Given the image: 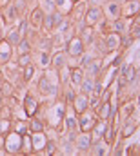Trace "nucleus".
<instances>
[{
    "instance_id": "nucleus-1",
    "label": "nucleus",
    "mask_w": 140,
    "mask_h": 156,
    "mask_svg": "<svg viewBox=\"0 0 140 156\" xmlns=\"http://www.w3.org/2000/svg\"><path fill=\"white\" fill-rule=\"evenodd\" d=\"M84 51H86V44L82 42L80 37H71V38L68 40V44H66V55H68V56L78 58V56L84 55Z\"/></svg>"
},
{
    "instance_id": "nucleus-2",
    "label": "nucleus",
    "mask_w": 140,
    "mask_h": 156,
    "mask_svg": "<svg viewBox=\"0 0 140 156\" xmlns=\"http://www.w3.org/2000/svg\"><path fill=\"white\" fill-rule=\"evenodd\" d=\"M4 147L7 153H20V147H22V134L15 133V131H9L6 134V140H4Z\"/></svg>"
},
{
    "instance_id": "nucleus-3",
    "label": "nucleus",
    "mask_w": 140,
    "mask_h": 156,
    "mask_svg": "<svg viewBox=\"0 0 140 156\" xmlns=\"http://www.w3.org/2000/svg\"><path fill=\"white\" fill-rule=\"evenodd\" d=\"M84 24L86 26H97L102 18H104V11H102V7L100 5H93V7H87V11L84 13Z\"/></svg>"
},
{
    "instance_id": "nucleus-4",
    "label": "nucleus",
    "mask_w": 140,
    "mask_h": 156,
    "mask_svg": "<svg viewBox=\"0 0 140 156\" xmlns=\"http://www.w3.org/2000/svg\"><path fill=\"white\" fill-rule=\"evenodd\" d=\"M98 122V116H97V111H95V115H87V113H82L80 118L76 120V123H78V127H80V131L82 133H91V129L95 127V123Z\"/></svg>"
},
{
    "instance_id": "nucleus-5",
    "label": "nucleus",
    "mask_w": 140,
    "mask_h": 156,
    "mask_svg": "<svg viewBox=\"0 0 140 156\" xmlns=\"http://www.w3.org/2000/svg\"><path fill=\"white\" fill-rule=\"evenodd\" d=\"M71 104H73V111H75L76 115H82V113H86V111L89 109V98H87L86 93L75 94L73 100H71Z\"/></svg>"
},
{
    "instance_id": "nucleus-6",
    "label": "nucleus",
    "mask_w": 140,
    "mask_h": 156,
    "mask_svg": "<svg viewBox=\"0 0 140 156\" xmlns=\"http://www.w3.org/2000/svg\"><path fill=\"white\" fill-rule=\"evenodd\" d=\"M120 9H122V4L120 2H116V0H111V2H107L104 7H102V11H104V18L107 20H116L118 16H120Z\"/></svg>"
},
{
    "instance_id": "nucleus-7",
    "label": "nucleus",
    "mask_w": 140,
    "mask_h": 156,
    "mask_svg": "<svg viewBox=\"0 0 140 156\" xmlns=\"http://www.w3.org/2000/svg\"><path fill=\"white\" fill-rule=\"evenodd\" d=\"M138 13H140V0H126L122 9H120V16H124V18H133Z\"/></svg>"
},
{
    "instance_id": "nucleus-8",
    "label": "nucleus",
    "mask_w": 140,
    "mask_h": 156,
    "mask_svg": "<svg viewBox=\"0 0 140 156\" xmlns=\"http://www.w3.org/2000/svg\"><path fill=\"white\" fill-rule=\"evenodd\" d=\"M120 40H122V35H120V33H115V31H113V33H107V35H104V44H105L107 53L120 49Z\"/></svg>"
},
{
    "instance_id": "nucleus-9",
    "label": "nucleus",
    "mask_w": 140,
    "mask_h": 156,
    "mask_svg": "<svg viewBox=\"0 0 140 156\" xmlns=\"http://www.w3.org/2000/svg\"><path fill=\"white\" fill-rule=\"evenodd\" d=\"M107 122H109V120H100V118H98V122H97L95 127L91 129V142H93V144H98V142L102 140Z\"/></svg>"
},
{
    "instance_id": "nucleus-10",
    "label": "nucleus",
    "mask_w": 140,
    "mask_h": 156,
    "mask_svg": "<svg viewBox=\"0 0 140 156\" xmlns=\"http://www.w3.org/2000/svg\"><path fill=\"white\" fill-rule=\"evenodd\" d=\"M102 66H104V64H102L100 60H95V58H93V60H89L87 64H84V67H82V69H84V73H86V76H91V78H95L97 75H98V73H100V69H102Z\"/></svg>"
},
{
    "instance_id": "nucleus-11",
    "label": "nucleus",
    "mask_w": 140,
    "mask_h": 156,
    "mask_svg": "<svg viewBox=\"0 0 140 156\" xmlns=\"http://www.w3.org/2000/svg\"><path fill=\"white\" fill-rule=\"evenodd\" d=\"M75 147H76V151H80V153H84V151H87L89 147H93L91 134H89V133H80V136H78L76 142H75Z\"/></svg>"
},
{
    "instance_id": "nucleus-12",
    "label": "nucleus",
    "mask_w": 140,
    "mask_h": 156,
    "mask_svg": "<svg viewBox=\"0 0 140 156\" xmlns=\"http://www.w3.org/2000/svg\"><path fill=\"white\" fill-rule=\"evenodd\" d=\"M44 9L42 7H35L31 13H29V18H28V22H29V26L31 27H35V29H40V26H42V20H44Z\"/></svg>"
},
{
    "instance_id": "nucleus-13",
    "label": "nucleus",
    "mask_w": 140,
    "mask_h": 156,
    "mask_svg": "<svg viewBox=\"0 0 140 156\" xmlns=\"http://www.w3.org/2000/svg\"><path fill=\"white\" fill-rule=\"evenodd\" d=\"M84 78H86V73L82 67H69V82L73 87H80Z\"/></svg>"
},
{
    "instance_id": "nucleus-14",
    "label": "nucleus",
    "mask_w": 140,
    "mask_h": 156,
    "mask_svg": "<svg viewBox=\"0 0 140 156\" xmlns=\"http://www.w3.org/2000/svg\"><path fill=\"white\" fill-rule=\"evenodd\" d=\"M115 115V107L111 102H102L100 107L97 109V116L100 120H111V116Z\"/></svg>"
},
{
    "instance_id": "nucleus-15",
    "label": "nucleus",
    "mask_w": 140,
    "mask_h": 156,
    "mask_svg": "<svg viewBox=\"0 0 140 156\" xmlns=\"http://www.w3.org/2000/svg\"><path fill=\"white\" fill-rule=\"evenodd\" d=\"M11 53H13V45L7 40H0V64H7L11 60Z\"/></svg>"
},
{
    "instance_id": "nucleus-16",
    "label": "nucleus",
    "mask_w": 140,
    "mask_h": 156,
    "mask_svg": "<svg viewBox=\"0 0 140 156\" xmlns=\"http://www.w3.org/2000/svg\"><path fill=\"white\" fill-rule=\"evenodd\" d=\"M68 55H66V51H57L53 56H51V66L58 71V69H62L64 66H68Z\"/></svg>"
},
{
    "instance_id": "nucleus-17",
    "label": "nucleus",
    "mask_w": 140,
    "mask_h": 156,
    "mask_svg": "<svg viewBox=\"0 0 140 156\" xmlns=\"http://www.w3.org/2000/svg\"><path fill=\"white\" fill-rule=\"evenodd\" d=\"M80 38H82V42H84L86 45H91V44L95 42V27L84 24V27L80 29Z\"/></svg>"
},
{
    "instance_id": "nucleus-18",
    "label": "nucleus",
    "mask_w": 140,
    "mask_h": 156,
    "mask_svg": "<svg viewBox=\"0 0 140 156\" xmlns=\"http://www.w3.org/2000/svg\"><path fill=\"white\" fill-rule=\"evenodd\" d=\"M137 129H138V123H137V122H131V120L127 118V120H124V125H122V129H120V136H122V138H129Z\"/></svg>"
},
{
    "instance_id": "nucleus-19",
    "label": "nucleus",
    "mask_w": 140,
    "mask_h": 156,
    "mask_svg": "<svg viewBox=\"0 0 140 156\" xmlns=\"http://www.w3.org/2000/svg\"><path fill=\"white\" fill-rule=\"evenodd\" d=\"M131 18H124V16H118L116 20H113L111 22V27L115 29V33H120V35H124L126 33V29L129 27L127 26V22H129Z\"/></svg>"
},
{
    "instance_id": "nucleus-20",
    "label": "nucleus",
    "mask_w": 140,
    "mask_h": 156,
    "mask_svg": "<svg viewBox=\"0 0 140 156\" xmlns=\"http://www.w3.org/2000/svg\"><path fill=\"white\" fill-rule=\"evenodd\" d=\"M127 31H129V37L133 40H138L140 38V16H133L131 18V24H129V27H127Z\"/></svg>"
},
{
    "instance_id": "nucleus-21",
    "label": "nucleus",
    "mask_w": 140,
    "mask_h": 156,
    "mask_svg": "<svg viewBox=\"0 0 140 156\" xmlns=\"http://www.w3.org/2000/svg\"><path fill=\"white\" fill-rule=\"evenodd\" d=\"M40 29H42L44 33H51V31L55 29L53 13H46V15H44V20H42V26H40Z\"/></svg>"
},
{
    "instance_id": "nucleus-22",
    "label": "nucleus",
    "mask_w": 140,
    "mask_h": 156,
    "mask_svg": "<svg viewBox=\"0 0 140 156\" xmlns=\"http://www.w3.org/2000/svg\"><path fill=\"white\" fill-rule=\"evenodd\" d=\"M36 102H35V98L33 96H26V100H24V109H26V115L31 118V116H35V113H36Z\"/></svg>"
},
{
    "instance_id": "nucleus-23",
    "label": "nucleus",
    "mask_w": 140,
    "mask_h": 156,
    "mask_svg": "<svg viewBox=\"0 0 140 156\" xmlns=\"http://www.w3.org/2000/svg\"><path fill=\"white\" fill-rule=\"evenodd\" d=\"M133 111H135V104H133V102H126V104L120 107L118 118H120V120H127V118L133 115Z\"/></svg>"
},
{
    "instance_id": "nucleus-24",
    "label": "nucleus",
    "mask_w": 140,
    "mask_h": 156,
    "mask_svg": "<svg viewBox=\"0 0 140 156\" xmlns=\"http://www.w3.org/2000/svg\"><path fill=\"white\" fill-rule=\"evenodd\" d=\"M102 140H104L107 145H113V142H115V125H113L111 122H107V125H105V131H104Z\"/></svg>"
},
{
    "instance_id": "nucleus-25",
    "label": "nucleus",
    "mask_w": 140,
    "mask_h": 156,
    "mask_svg": "<svg viewBox=\"0 0 140 156\" xmlns=\"http://www.w3.org/2000/svg\"><path fill=\"white\" fill-rule=\"evenodd\" d=\"M73 5H75V0H55V7L60 13H64V11L66 13H71Z\"/></svg>"
},
{
    "instance_id": "nucleus-26",
    "label": "nucleus",
    "mask_w": 140,
    "mask_h": 156,
    "mask_svg": "<svg viewBox=\"0 0 140 156\" xmlns=\"http://www.w3.org/2000/svg\"><path fill=\"white\" fill-rule=\"evenodd\" d=\"M95 89V78L91 76H86L80 83V93H86V94H91Z\"/></svg>"
},
{
    "instance_id": "nucleus-27",
    "label": "nucleus",
    "mask_w": 140,
    "mask_h": 156,
    "mask_svg": "<svg viewBox=\"0 0 140 156\" xmlns=\"http://www.w3.org/2000/svg\"><path fill=\"white\" fill-rule=\"evenodd\" d=\"M120 73H122V76L126 78V82H133V80L137 78V67H135L133 64H129V66H126L124 69H120Z\"/></svg>"
},
{
    "instance_id": "nucleus-28",
    "label": "nucleus",
    "mask_w": 140,
    "mask_h": 156,
    "mask_svg": "<svg viewBox=\"0 0 140 156\" xmlns=\"http://www.w3.org/2000/svg\"><path fill=\"white\" fill-rule=\"evenodd\" d=\"M20 153H26V154L33 153V142H31V136H29V133L22 134V147H20Z\"/></svg>"
},
{
    "instance_id": "nucleus-29",
    "label": "nucleus",
    "mask_w": 140,
    "mask_h": 156,
    "mask_svg": "<svg viewBox=\"0 0 140 156\" xmlns=\"http://www.w3.org/2000/svg\"><path fill=\"white\" fill-rule=\"evenodd\" d=\"M38 89H40L42 94H49V93L53 91V83L49 82V78L46 76V75L40 78V82H38Z\"/></svg>"
},
{
    "instance_id": "nucleus-30",
    "label": "nucleus",
    "mask_w": 140,
    "mask_h": 156,
    "mask_svg": "<svg viewBox=\"0 0 140 156\" xmlns=\"http://www.w3.org/2000/svg\"><path fill=\"white\" fill-rule=\"evenodd\" d=\"M28 127H29V133H31V134H35V133H44V123H42V120H38V118L31 116Z\"/></svg>"
},
{
    "instance_id": "nucleus-31",
    "label": "nucleus",
    "mask_w": 140,
    "mask_h": 156,
    "mask_svg": "<svg viewBox=\"0 0 140 156\" xmlns=\"http://www.w3.org/2000/svg\"><path fill=\"white\" fill-rule=\"evenodd\" d=\"M17 47H18V53H20V55L31 53V42H29V38H28V37H22V38L18 40Z\"/></svg>"
},
{
    "instance_id": "nucleus-32",
    "label": "nucleus",
    "mask_w": 140,
    "mask_h": 156,
    "mask_svg": "<svg viewBox=\"0 0 140 156\" xmlns=\"http://www.w3.org/2000/svg\"><path fill=\"white\" fill-rule=\"evenodd\" d=\"M17 16H18L17 9L13 7V4H9V5H7V11H6V16H4V20H6L7 24H11V22H15V20H17Z\"/></svg>"
},
{
    "instance_id": "nucleus-33",
    "label": "nucleus",
    "mask_w": 140,
    "mask_h": 156,
    "mask_svg": "<svg viewBox=\"0 0 140 156\" xmlns=\"http://www.w3.org/2000/svg\"><path fill=\"white\" fill-rule=\"evenodd\" d=\"M11 4H13V7L17 9L18 16H24V13H26V7H28V0H13Z\"/></svg>"
},
{
    "instance_id": "nucleus-34",
    "label": "nucleus",
    "mask_w": 140,
    "mask_h": 156,
    "mask_svg": "<svg viewBox=\"0 0 140 156\" xmlns=\"http://www.w3.org/2000/svg\"><path fill=\"white\" fill-rule=\"evenodd\" d=\"M33 76H35V66L29 64V66H26L24 71H22V80H24V82H29Z\"/></svg>"
},
{
    "instance_id": "nucleus-35",
    "label": "nucleus",
    "mask_w": 140,
    "mask_h": 156,
    "mask_svg": "<svg viewBox=\"0 0 140 156\" xmlns=\"http://www.w3.org/2000/svg\"><path fill=\"white\" fill-rule=\"evenodd\" d=\"M11 127H13V125H11V120H9V118H0V134L6 136V134L11 131Z\"/></svg>"
},
{
    "instance_id": "nucleus-36",
    "label": "nucleus",
    "mask_w": 140,
    "mask_h": 156,
    "mask_svg": "<svg viewBox=\"0 0 140 156\" xmlns=\"http://www.w3.org/2000/svg\"><path fill=\"white\" fill-rule=\"evenodd\" d=\"M44 153L46 154H55L57 153V142H53V140H46V144H44Z\"/></svg>"
},
{
    "instance_id": "nucleus-37",
    "label": "nucleus",
    "mask_w": 140,
    "mask_h": 156,
    "mask_svg": "<svg viewBox=\"0 0 140 156\" xmlns=\"http://www.w3.org/2000/svg\"><path fill=\"white\" fill-rule=\"evenodd\" d=\"M22 38V37H20V33H18V29H13V31H11V33H9V35H7V42H9V44H11V45H17V44H18V40Z\"/></svg>"
},
{
    "instance_id": "nucleus-38",
    "label": "nucleus",
    "mask_w": 140,
    "mask_h": 156,
    "mask_svg": "<svg viewBox=\"0 0 140 156\" xmlns=\"http://www.w3.org/2000/svg\"><path fill=\"white\" fill-rule=\"evenodd\" d=\"M0 94H2V96H11V94H13V85H11L9 82H4V83L0 85Z\"/></svg>"
},
{
    "instance_id": "nucleus-39",
    "label": "nucleus",
    "mask_w": 140,
    "mask_h": 156,
    "mask_svg": "<svg viewBox=\"0 0 140 156\" xmlns=\"http://www.w3.org/2000/svg\"><path fill=\"white\" fill-rule=\"evenodd\" d=\"M31 64V53H26V55H20L18 56V66L20 67H26Z\"/></svg>"
},
{
    "instance_id": "nucleus-40",
    "label": "nucleus",
    "mask_w": 140,
    "mask_h": 156,
    "mask_svg": "<svg viewBox=\"0 0 140 156\" xmlns=\"http://www.w3.org/2000/svg\"><path fill=\"white\" fill-rule=\"evenodd\" d=\"M100 104H102V102H100V96H98V94H93V96L89 98V107H91L93 111H97V109L100 107Z\"/></svg>"
},
{
    "instance_id": "nucleus-41",
    "label": "nucleus",
    "mask_w": 140,
    "mask_h": 156,
    "mask_svg": "<svg viewBox=\"0 0 140 156\" xmlns=\"http://www.w3.org/2000/svg\"><path fill=\"white\" fill-rule=\"evenodd\" d=\"M13 116V109L7 107V105H0V118H9L11 120Z\"/></svg>"
},
{
    "instance_id": "nucleus-42",
    "label": "nucleus",
    "mask_w": 140,
    "mask_h": 156,
    "mask_svg": "<svg viewBox=\"0 0 140 156\" xmlns=\"http://www.w3.org/2000/svg\"><path fill=\"white\" fill-rule=\"evenodd\" d=\"M15 133H18V134H26V133H29L28 123H20V122H17V125H15Z\"/></svg>"
},
{
    "instance_id": "nucleus-43",
    "label": "nucleus",
    "mask_w": 140,
    "mask_h": 156,
    "mask_svg": "<svg viewBox=\"0 0 140 156\" xmlns=\"http://www.w3.org/2000/svg\"><path fill=\"white\" fill-rule=\"evenodd\" d=\"M28 27H29V22H28V20H22V22L18 24V33H20V37H26V35H28Z\"/></svg>"
},
{
    "instance_id": "nucleus-44",
    "label": "nucleus",
    "mask_w": 140,
    "mask_h": 156,
    "mask_svg": "<svg viewBox=\"0 0 140 156\" xmlns=\"http://www.w3.org/2000/svg\"><path fill=\"white\" fill-rule=\"evenodd\" d=\"M42 9H46L47 13H53L57 7H55V0H44V4H42Z\"/></svg>"
},
{
    "instance_id": "nucleus-45",
    "label": "nucleus",
    "mask_w": 140,
    "mask_h": 156,
    "mask_svg": "<svg viewBox=\"0 0 140 156\" xmlns=\"http://www.w3.org/2000/svg\"><path fill=\"white\" fill-rule=\"evenodd\" d=\"M40 58H42V60H40V66H44V67H46V66H47V64L51 62V55H49L47 51H42Z\"/></svg>"
},
{
    "instance_id": "nucleus-46",
    "label": "nucleus",
    "mask_w": 140,
    "mask_h": 156,
    "mask_svg": "<svg viewBox=\"0 0 140 156\" xmlns=\"http://www.w3.org/2000/svg\"><path fill=\"white\" fill-rule=\"evenodd\" d=\"M66 125H68V129H69V131H73V129L76 127V120H75L73 116H68V118H66Z\"/></svg>"
},
{
    "instance_id": "nucleus-47",
    "label": "nucleus",
    "mask_w": 140,
    "mask_h": 156,
    "mask_svg": "<svg viewBox=\"0 0 140 156\" xmlns=\"http://www.w3.org/2000/svg\"><path fill=\"white\" fill-rule=\"evenodd\" d=\"M95 147H97V149H93V153H95V154H107V149L100 147V145H97V144H95Z\"/></svg>"
},
{
    "instance_id": "nucleus-48",
    "label": "nucleus",
    "mask_w": 140,
    "mask_h": 156,
    "mask_svg": "<svg viewBox=\"0 0 140 156\" xmlns=\"http://www.w3.org/2000/svg\"><path fill=\"white\" fill-rule=\"evenodd\" d=\"M11 2H13V0H0V9H6Z\"/></svg>"
},
{
    "instance_id": "nucleus-49",
    "label": "nucleus",
    "mask_w": 140,
    "mask_h": 156,
    "mask_svg": "<svg viewBox=\"0 0 140 156\" xmlns=\"http://www.w3.org/2000/svg\"><path fill=\"white\" fill-rule=\"evenodd\" d=\"M102 4V0H89V7H93V5H100Z\"/></svg>"
},
{
    "instance_id": "nucleus-50",
    "label": "nucleus",
    "mask_w": 140,
    "mask_h": 156,
    "mask_svg": "<svg viewBox=\"0 0 140 156\" xmlns=\"http://www.w3.org/2000/svg\"><path fill=\"white\" fill-rule=\"evenodd\" d=\"M0 105H2V94H0Z\"/></svg>"
},
{
    "instance_id": "nucleus-51",
    "label": "nucleus",
    "mask_w": 140,
    "mask_h": 156,
    "mask_svg": "<svg viewBox=\"0 0 140 156\" xmlns=\"http://www.w3.org/2000/svg\"><path fill=\"white\" fill-rule=\"evenodd\" d=\"M138 104H140V93H138Z\"/></svg>"
},
{
    "instance_id": "nucleus-52",
    "label": "nucleus",
    "mask_w": 140,
    "mask_h": 156,
    "mask_svg": "<svg viewBox=\"0 0 140 156\" xmlns=\"http://www.w3.org/2000/svg\"><path fill=\"white\" fill-rule=\"evenodd\" d=\"M0 66H2V64H0Z\"/></svg>"
}]
</instances>
